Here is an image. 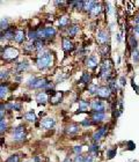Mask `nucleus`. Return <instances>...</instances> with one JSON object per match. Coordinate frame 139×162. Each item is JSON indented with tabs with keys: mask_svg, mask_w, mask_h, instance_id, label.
<instances>
[{
	"mask_svg": "<svg viewBox=\"0 0 139 162\" xmlns=\"http://www.w3.org/2000/svg\"><path fill=\"white\" fill-rule=\"evenodd\" d=\"M52 54L49 51H44L38 54L37 60H36V66L38 69H46L52 66Z\"/></svg>",
	"mask_w": 139,
	"mask_h": 162,
	"instance_id": "nucleus-1",
	"label": "nucleus"
},
{
	"mask_svg": "<svg viewBox=\"0 0 139 162\" xmlns=\"http://www.w3.org/2000/svg\"><path fill=\"white\" fill-rule=\"evenodd\" d=\"M27 86L31 89H45L50 86V80L46 78H31L28 80Z\"/></svg>",
	"mask_w": 139,
	"mask_h": 162,
	"instance_id": "nucleus-2",
	"label": "nucleus"
},
{
	"mask_svg": "<svg viewBox=\"0 0 139 162\" xmlns=\"http://www.w3.org/2000/svg\"><path fill=\"white\" fill-rule=\"evenodd\" d=\"M1 58L5 61L13 63L19 58V50L13 46H5V49H1Z\"/></svg>",
	"mask_w": 139,
	"mask_h": 162,
	"instance_id": "nucleus-3",
	"label": "nucleus"
},
{
	"mask_svg": "<svg viewBox=\"0 0 139 162\" xmlns=\"http://www.w3.org/2000/svg\"><path fill=\"white\" fill-rule=\"evenodd\" d=\"M26 134H27V132H26V126L21 124V125L16 126V127L13 130V132H12V138H13L14 141L20 142V141H23V140L26 139Z\"/></svg>",
	"mask_w": 139,
	"mask_h": 162,
	"instance_id": "nucleus-4",
	"label": "nucleus"
},
{
	"mask_svg": "<svg viewBox=\"0 0 139 162\" xmlns=\"http://www.w3.org/2000/svg\"><path fill=\"white\" fill-rule=\"evenodd\" d=\"M37 36L40 39H45V38H51L55 37L57 34V30L53 27H45V28H41L37 31Z\"/></svg>",
	"mask_w": 139,
	"mask_h": 162,
	"instance_id": "nucleus-5",
	"label": "nucleus"
},
{
	"mask_svg": "<svg viewBox=\"0 0 139 162\" xmlns=\"http://www.w3.org/2000/svg\"><path fill=\"white\" fill-rule=\"evenodd\" d=\"M96 95H97V97H100L102 100H107L111 95V89L109 87H107V86H101V87H99Z\"/></svg>",
	"mask_w": 139,
	"mask_h": 162,
	"instance_id": "nucleus-6",
	"label": "nucleus"
},
{
	"mask_svg": "<svg viewBox=\"0 0 139 162\" xmlns=\"http://www.w3.org/2000/svg\"><path fill=\"white\" fill-rule=\"evenodd\" d=\"M91 108H92V110L94 112H104V109H106L104 103L101 100H94V101H92Z\"/></svg>",
	"mask_w": 139,
	"mask_h": 162,
	"instance_id": "nucleus-7",
	"label": "nucleus"
},
{
	"mask_svg": "<svg viewBox=\"0 0 139 162\" xmlns=\"http://www.w3.org/2000/svg\"><path fill=\"white\" fill-rule=\"evenodd\" d=\"M108 39H109V35H108L107 31L100 30V31L97 33V35H96V42H97L100 45L104 46V44H107Z\"/></svg>",
	"mask_w": 139,
	"mask_h": 162,
	"instance_id": "nucleus-8",
	"label": "nucleus"
},
{
	"mask_svg": "<svg viewBox=\"0 0 139 162\" xmlns=\"http://www.w3.org/2000/svg\"><path fill=\"white\" fill-rule=\"evenodd\" d=\"M55 125H56V120L51 117H46L41 120V127H43L44 130H51Z\"/></svg>",
	"mask_w": 139,
	"mask_h": 162,
	"instance_id": "nucleus-9",
	"label": "nucleus"
},
{
	"mask_svg": "<svg viewBox=\"0 0 139 162\" xmlns=\"http://www.w3.org/2000/svg\"><path fill=\"white\" fill-rule=\"evenodd\" d=\"M104 119H106V114L104 112H93L92 114V123L93 124L101 123Z\"/></svg>",
	"mask_w": 139,
	"mask_h": 162,
	"instance_id": "nucleus-10",
	"label": "nucleus"
},
{
	"mask_svg": "<svg viewBox=\"0 0 139 162\" xmlns=\"http://www.w3.org/2000/svg\"><path fill=\"white\" fill-rule=\"evenodd\" d=\"M14 41H15L16 43H19V44L23 43V42L26 41V33H25L23 30H21V29H18V30H15Z\"/></svg>",
	"mask_w": 139,
	"mask_h": 162,
	"instance_id": "nucleus-11",
	"label": "nucleus"
},
{
	"mask_svg": "<svg viewBox=\"0 0 139 162\" xmlns=\"http://www.w3.org/2000/svg\"><path fill=\"white\" fill-rule=\"evenodd\" d=\"M63 100V93L60 92H52V96L50 97V103L51 104H58Z\"/></svg>",
	"mask_w": 139,
	"mask_h": 162,
	"instance_id": "nucleus-12",
	"label": "nucleus"
},
{
	"mask_svg": "<svg viewBox=\"0 0 139 162\" xmlns=\"http://www.w3.org/2000/svg\"><path fill=\"white\" fill-rule=\"evenodd\" d=\"M61 48H63V50H64L65 52H70V51H72V50L74 49V45H73V43H72L71 41H70V39H67V38H63Z\"/></svg>",
	"mask_w": 139,
	"mask_h": 162,
	"instance_id": "nucleus-13",
	"label": "nucleus"
},
{
	"mask_svg": "<svg viewBox=\"0 0 139 162\" xmlns=\"http://www.w3.org/2000/svg\"><path fill=\"white\" fill-rule=\"evenodd\" d=\"M86 66L89 69L95 68L97 66V58H96V56H89V57H87V59H86Z\"/></svg>",
	"mask_w": 139,
	"mask_h": 162,
	"instance_id": "nucleus-14",
	"label": "nucleus"
},
{
	"mask_svg": "<svg viewBox=\"0 0 139 162\" xmlns=\"http://www.w3.org/2000/svg\"><path fill=\"white\" fill-rule=\"evenodd\" d=\"M107 130H108L107 126H102V127H100V129L94 133V135H93V140H94V141H99V140L106 134Z\"/></svg>",
	"mask_w": 139,
	"mask_h": 162,
	"instance_id": "nucleus-15",
	"label": "nucleus"
},
{
	"mask_svg": "<svg viewBox=\"0 0 139 162\" xmlns=\"http://www.w3.org/2000/svg\"><path fill=\"white\" fill-rule=\"evenodd\" d=\"M14 36H15V31L13 30V29H7V30H5V34L3 33L1 34V39L4 41V39H6V41H8V39H14Z\"/></svg>",
	"mask_w": 139,
	"mask_h": 162,
	"instance_id": "nucleus-16",
	"label": "nucleus"
},
{
	"mask_svg": "<svg viewBox=\"0 0 139 162\" xmlns=\"http://www.w3.org/2000/svg\"><path fill=\"white\" fill-rule=\"evenodd\" d=\"M79 131H80V129H79V126L76 125V124H72V125H70V126L66 127V133L70 134V135L77 134V133H79Z\"/></svg>",
	"mask_w": 139,
	"mask_h": 162,
	"instance_id": "nucleus-17",
	"label": "nucleus"
},
{
	"mask_svg": "<svg viewBox=\"0 0 139 162\" xmlns=\"http://www.w3.org/2000/svg\"><path fill=\"white\" fill-rule=\"evenodd\" d=\"M28 68H29V64L27 61H21L19 64H16V66H15V71L18 73H22V72H25Z\"/></svg>",
	"mask_w": 139,
	"mask_h": 162,
	"instance_id": "nucleus-18",
	"label": "nucleus"
},
{
	"mask_svg": "<svg viewBox=\"0 0 139 162\" xmlns=\"http://www.w3.org/2000/svg\"><path fill=\"white\" fill-rule=\"evenodd\" d=\"M66 33H67V35H68V36L74 37V36H77V34L79 33V27H78V26H76V25L70 26V27L67 28Z\"/></svg>",
	"mask_w": 139,
	"mask_h": 162,
	"instance_id": "nucleus-19",
	"label": "nucleus"
},
{
	"mask_svg": "<svg viewBox=\"0 0 139 162\" xmlns=\"http://www.w3.org/2000/svg\"><path fill=\"white\" fill-rule=\"evenodd\" d=\"M36 101L41 104H44V103H46V101H48V94L45 93V92H41V93H38L37 95H36Z\"/></svg>",
	"mask_w": 139,
	"mask_h": 162,
	"instance_id": "nucleus-20",
	"label": "nucleus"
},
{
	"mask_svg": "<svg viewBox=\"0 0 139 162\" xmlns=\"http://www.w3.org/2000/svg\"><path fill=\"white\" fill-rule=\"evenodd\" d=\"M97 5V3L96 1H85V6H84V10L86 11V12H88L89 14H91V12L94 10V7Z\"/></svg>",
	"mask_w": 139,
	"mask_h": 162,
	"instance_id": "nucleus-21",
	"label": "nucleus"
},
{
	"mask_svg": "<svg viewBox=\"0 0 139 162\" xmlns=\"http://www.w3.org/2000/svg\"><path fill=\"white\" fill-rule=\"evenodd\" d=\"M89 81H91V75H89V73H84L82 76H81V79H80V81H79V84H80V85L87 86V85L89 84Z\"/></svg>",
	"mask_w": 139,
	"mask_h": 162,
	"instance_id": "nucleus-22",
	"label": "nucleus"
},
{
	"mask_svg": "<svg viewBox=\"0 0 139 162\" xmlns=\"http://www.w3.org/2000/svg\"><path fill=\"white\" fill-rule=\"evenodd\" d=\"M25 119H27L28 122H35V120H36V115H35L34 110L26 112V114H25Z\"/></svg>",
	"mask_w": 139,
	"mask_h": 162,
	"instance_id": "nucleus-23",
	"label": "nucleus"
},
{
	"mask_svg": "<svg viewBox=\"0 0 139 162\" xmlns=\"http://www.w3.org/2000/svg\"><path fill=\"white\" fill-rule=\"evenodd\" d=\"M68 22H70V20H68V18L67 16H61L60 19H59V28H65V27H67V25H68Z\"/></svg>",
	"mask_w": 139,
	"mask_h": 162,
	"instance_id": "nucleus-24",
	"label": "nucleus"
},
{
	"mask_svg": "<svg viewBox=\"0 0 139 162\" xmlns=\"http://www.w3.org/2000/svg\"><path fill=\"white\" fill-rule=\"evenodd\" d=\"M88 106H91L89 102H87V101H85V100H81V101L79 102V112L86 110V109L88 108Z\"/></svg>",
	"mask_w": 139,
	"mask_h": 162,
	"instance_id": "nucleus-25",
	"label": "nucleus"
},
{
	"mask_svg": "<svg viewBox=\"0 0 139 162\" xmlns=\"http://www.w3.org/2000/svg\"><path fill=\"white\" fill-rule=\"evenodd\" d=\"M34 44H35V50L36 51H41L42 49H43V46H44V42L42 41V39H36L35 42H34Z\"/></svg>",
	"mask_w": 139,
	"mask_h": 162,
	"instance_id": "nucleus-26",
	"label": "nucleus"
},
{
	"mask_svg": "<svg viewBox=\"0 0 139 162\" xmlns=\"http://www.w3.org/2000/svg\"><path fill=\"white\" fill-rule=\"evenodd\" d=\"M101 10H102V8H101V6L97 4V5L94 7V10L91 12V15H92L93 18H96V16H97V15L101 13Z\"/></svg>",
	"mask_w": 139,
	"mask_h": 162,
	"instance_id": "nucleus-27",
	"label": "nucleus"
},
{
	"mask_svg": "<svg viewBox=\"0 0 139 162\" xmlns=\"http://www.w3.org/2000/svg\"><path fill=\"white\" fill-rule=\"evenodd\" d=\"M5 162H20V156L18 154H13V155L8 156V159Z\"/></svg>",
	"mask_w": 139,
	"mask_h": 162,
	"instance_id": "nucleus-28",
	"label": "nucleus"
},
{
	"mask_svg": "<svg viewBox=\"0 0 139 162\" xmlns=\"http://www.w3.org/2000/svg\"><path fill=\"white\" fill-rule=\"evenodd\" d=\"M97 89H99V87L96 85H93V84L89 85V87H88V92H89L91 95H95L97 93Z\"/></svg>",
	"mask_w": 139,
	"mask_h": 162,
	"instance_id": "nucleus-29",
	"label": "nucleus"
},
{
	"mask_svg": "<svg viewBox=\"0 0 139 162\" xmlns=\"http://www.w3.org/2000/svg\"><path fill=\"white\" fill-rule=\"evenodd\" d=\"M7 93H8V88H7L6 86H4V84H3V85H1V93H0V97L4 99V97L7 95Z\"/></svg>",
	"mask_w": 139,
	"mask_h": 162,
	"instance_id": "nucleus-30",
	"label": "nucleus"
},
{
	"mask_svg": "<svg viewBox=\"0 0 139 162\" xmlns=\"http://www.w3.org/2000/svg\"><path fill=\"white\" fill-rule=\"evenodd\" d=\"M129 41H130V45H131L132 50H133V51H134V50H137V41H136V38H134L133 36H131Z\"/></svg>",
	"mask_w": 139,
	"mask_h": 162,
	"instance_id": "nucleus-31",
	"label": "nucleus"
},
{
	"mask_svg": "<svg viewBox=\"0 0 139 162\" xmlns=\"http://www.w3.org/2000/svg\"><path fill=\"white\" fill-rule=\"evenodd\" d=\"M25 49H26L27 51H33V50H35V44H34V42L27 43V44L25 45Z\"/></svg>",
	"mask_w": 139,
	"mask_h": 162,
	"instance_id": "nucleus-32",
	"label": "nucleus"
},
{
	"mask_svg": "<svg viewBox=\"0 0 139 162\" xmlns=\"http://www.w3.org/2000/svg\"><path fill=\"white\" fill-rule=\"evenodd\" d=\"M132 59H133L134 63H138L139 61V51L138 50H134L132 52Z\"/></svg>",
	"mask_w": 139,
	"mask_h": 162,
	"instance_id": "nucleus-33",
	"label": "nucleus"
},
{
	"mask_svg": "<svg viewBox=\"0 0 139 162\" xmlns=\"http://www.w3.org/2000/svg\"><path fill=\"white\" fill-rule=\"evenodd\" d=\"M4 29H5V30L8 29V22H7V19H3V20H1V31H4Z\"/></svg>",
	"mask_w": 139,
	"mask_h": 162,
	"instance_id": "nucleus-34",
	"label": "nucleus"
},
{
	"mask_svg": "<svg viewBox=\"0 0 139 162\" xmlns=\"http://www.w3.org/2000/svg\"><path fill=\"white\" fill-rule=\"evenodd\" d=\"M97 150H99V145H92L89 148H88V152L89 153H97Z\"/></svg>",
	"mask_w": 139,
	"mask_h": 162,
	"instance_id": "nucleus-35",
	"label": "nucleus"
},
{
	"mask_svg": "<svg viewBox=\"0 0 139 162\" xmlns=\"http://www.w3.org/2000/svg\"><path fill=\"white\" fill-rule=\"evenodd\" d=\"M84 160H85V156H82L81 154H78L77 156H74L73 162H84Z\"/></svg>",
	"mask_w": 139,
	"mask_h": 162,
	"instance_id": "nucleus-36",
	"label": "nucleus"
},
{
	"mask_svg": "<svg viewBox=\"0 0 139 162\" xmlns=\"http://www.w3.org/2000/svg\"><path fill=\"white\" fill-rule=\"evenodd\" d=\"M115 154H116V149H109V150L107 152L108 159H112V157L115 156Z\"/></svg>",
	"mask_w": 139,
	"mask_h": 162,
	"instance_id": "nucleus-37",
	"label": "nucleus"
},
{
	"mask_svg": "<svg viewBox=\"0 0 139 162\" xmlns=\"http://www.w3.org/2000/svg\"><path fill=\"white\" fill-rule=\"evenodd\" d=\"M0 125H1V129H0V131H1V133H4L6 131V127H7V125H6V123H5L4 119L0 120Z\"/></svg>",
	"mask_w": 139,
	"mask_h": 162,
	"instance_id": "nucleus-38",
	"label": "nucleus"
},
{
	"mask_svg": "<svg viewBox=\"0 0 139 162\" xmlns=\"http://www.w3.org/2000/svg\"><path fill=\"white\" fill-rule=\"evenodd\" d=\"M81 150H82V146H74V148H73V152L77 153V155L80 154Z\"/></svg>",
	"mask_w": 139,
	"mask_h": 162,
	"instance_id": "nucleus-39",
	"label": "nucleus"
},
{
	"mask_svg": "<svg viewBox=\"0 0 139 162\" xmlns=\"http://www.w3.org/2000/svg\"><path fill=\"white\" fill-rule=\"evenodd\" d=\"M93 161H94V156H92V155H87V156H85L84 162H93Z\"/></svg>",
	"mask_w": 139,
	"mask_h": 162,
	"instance_id": "nucleus-40",
	"label": "nucleus"
},
{
	"mask_svg": "<svg viewBox=\"0 0 139 162\" xmlns=\"http://www.w3.org/2000/svg\"><path fill=\"white\" fill-rule=\"evenodd\" d=\"M91 124H93V123H92V120H89V119H86V120L81 122V125H82V126H89Z\"/></svg>",
	"mask_w": 139,
	"mask_h": 162,
	"instance_id": "nucleus-41",
	"label": "nucleus"
},
{
	"mask_svg": "<svg viewBox=\"0 0 139 162\" xmlns=\"http://www.w3.org/2000/svg\"><path fill=\"white\" fill-rule=\"evenodd\" d=\"M7 76H8V72H7V71H3V72H1V80L6 79Z\"/></svg>",
	"mask_w": 139,
	"mask_h": 162,
	"instance_id": "nucleus-42",
	"label": "nucleus"
},
{
	"mask_svg": "<svg viewBox=\"0 0 139 162\" xmlns=\"http://www.w3.org/2000/svg\"><path fill=\"white\" fill-rule=\"evenodd\" d=\"M14 110L15 111H20L21 110V104L20 103H15L14 104Z\"/></svg>",
	"mask_w": 139,
	"mask_h": 162,
	"instance_id": "nucleus-43",
	"label": "nucleus"
},
{
	"mask_svg": "<svg viewBox=\"0 0 139 162\" xmlns=\"http://www.w3.org/2000/svg\"><path fill=\"white\" fill-rule=\"evenodd\" d=\"M121 85H122V86H124V85H125V80H124V78H123V76L121 78Z\"/></svg>",
	"mask_w": 139,
	"mask_h": 162,
	"instance_id": "nucleus-44",
	"label": "nucleus"
},
{
	"mask_svg": "<svg viewBox=\"0 0 139 162\" xmlns=\"http://www.w3.org/2000/svg\"><path fill=\"white\" fill-rule=\"evenodd\" d=\"M134 22H136V23H139V14L136 16V19H134Z\"/></svg>",
	"mask_w": 139,
	"mask_h": 162,
	"instance_id": "nucleus-45",
	"label": "nucleus"
},
{
	"mask_svg": "<svg viewBox=\"0 0 139 162\" xmlns=\"http://www.w3.org/2000/svg\"><path fill=\"white\" fill-rule=\"evenodd\" d=\"M63 162H72V160L70 159V157H66V159H65V160H64Z\"/></svg>",
	"mask_w": 139,
	"mask_h": 162,
	"instance_id": "nucleus-46",
	"label": "nucleus"
},
{
	"mask_svg": "<svg viewBox=\"0 0 139 162\" xmlns=\"http://www.w3.org/2000/svg\"><path fill=\"white\" fill-rule=\"evenodd\" d=\"M136 31H137V33L139 34V27H137V28H136Z\"/></svg>",
	"mask_w": 139,
	"mask_h": 162,
	"instance_id": "nucleus-47",
	"label": "nucleus"
},
{
	"mask_svg": "<svg viewBox=\"0 0 139 162\" xmlns=\"http://www.w3.org/2000/svg\"><path fill=\"white\" fill-rule=\"evenodd\" d=\"M28 162H33V161H28Z\"/></svg>",
	"mask_w": 139,
	"mask_h": 162,
	"instance_id": "nucleus-48",
	"label": "nucleus"
}]
</instances>
